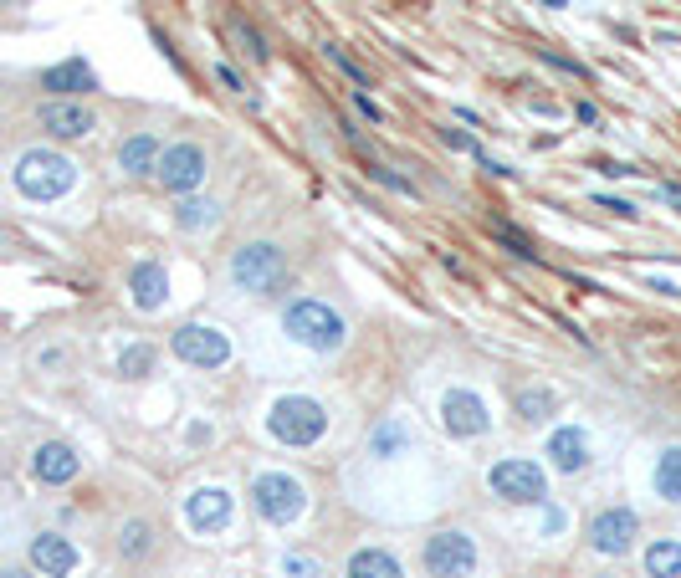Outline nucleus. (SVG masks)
Listing matches in <instances>:
<instances>
[{
    "label": "nucleus",
    "instance_id": "f257e3e1",
    "mask_svg": "<svg viewBox=\"0 0 681 578\" xmlns=\"http://www.w3.org/2000/svg\"><path fill=\"white\" fill-rule=\"evenodd\" d=\"M282 328L303 343V348H313V353H338V348H344V338H349L344 313H338V307H328V302H318V297L287 302Z\"/></svg>",
    "mask_w": 681,
    "mask_h": 578
},
{
    "label": "nucleus",
    "instance_id": "f03ea898",
    "mask_svg": "<svg viewBox=\"0 0 681 578\" xmlns=\"http://www.w3.org/2000/svg\"><path fill=\"white\" fill-rule=\"evenodd\" d=\"M77 185V164L57 149H26L16 159V190L31 200H57Z\"/></svg>",
    "mask_w": 681,
    "mask_h": 578
},
{
    "label": "nucleus",
    "instance_id": "7ed1b4c3",
    "mask_svg": "<svg viewBox=\"0 0 681 578\" xmlns=\"http://www.w3.org/2000/svg\"><path fill=\"white\" fill-rule=\"evenodd\" d=\"M267 430H272V440H282V446H313V440H323V430H328V410L308 394H287V399L272 405Z\"/></svg>",
    "mask_w": 681,
    "mask_h": 578
},
{
    "label": "nucleus",
    "instance_id": "20e7f679",
    "mask_svg": "<svg viewBox=\"0 0 681 578\" xmlns=\"http://www.w3.org/2000/svg\"><path fill=\"white\" fill-rule=\"evenodd\" d=\"M231 277H236V287H246V292L272 297V292L287 287V256H282L272 241H251V246H241V251L231 256Z\"/></svg>",
    "mask_w": 681,
    "mask_h": 578
},
{
    "label": "nucleus",
    "instance_id": "39448f33",
    "mask_svg": "<svg viewBox=\"0 0 681 578\" xmlns=\"http://www.w3.org/2000/svg\"><path fill=\"white\" fill-rule=\"evenodd\" d=\"M251 507H257L267 522L287 527V522H297V517H303V507H308V492H303V481H297V476H287V471H262L257 481H251Z\"/></svg>",
    "mask_w": 681,
    "mask_h": 578
},
{
    "label": "nucleus",
    "instance_id": "423d86ee",
    "mask_svg": "<svg viewBox=\"0 0 681 578\" xmlns=\"http://www.w3.org/2000/svg\"><path fill=\"white\" fill-rule=\"evenodd\" d=\"M487 486L502 497V502H513V507H528V502H548V476L543 466L533 461H518V456H507L487 471Z\"/></svg>",
    "mask_w": 681,
    "mask_h": 578
},
{
    "label": "nucleus",
    "instance_id": "0eeeda50",
    "mask_svg": "<svg viewBox=\"0 0 681 578\" xmlns=\"http://www.w3.org/2000/svg\"><path fill=\"white\" fill-rule=\"evenodd\" d=\"M477 568V548L466 532H436V538H425V573L431 578H466Z\"/></svg>",
    "mask_w": 681,
    "mask_h": 578
},
{
    "label": "nucleus",
    "instance_id": "6e6552de",
    "mask_svg": "<svg viewBox=\"0 0 681 578\" xmlns=\"http://www.w3.org/2000/svg\"><path fill=\"white\" fill-rule=\"evenodd\" d=\"M154 180L169 190V195H190L205 185V149L200 144H169L164 159H159V174Z\"/></svg>",
    "mask_w": 681,
    "mask_h": 578
},
{
    "label": "nucleus",
    "instance_id": "1a4fd4ad",
    "mask_svg": "<svg viewBox=\"0 0 681 578\" xmlns=\"http://www.w3.org/2000/svg\"><path fill=\"white\" fill-rule=\"evenodd\" d=\"M175 353L190 364V369H221L231 359V343L221 328H205V323H185L175 328Z\"/></svg>",
    "mask_w": 681,
    "mask_h": 578
},
{
    "label": "nucleus",
    "instance_id": "9d476101",
    "mask_svg": "<svg viewBox=\"0 0 681 578\" xmlns=\"http://www.w3.org/2000/svg\"><path fill=\"white\" fill-rule=\"evenodd\" d=\"M635 532H641V522H635L630 507H605L589 522V548L605 553V558H620V553L635 548Z\"/></svg>",
    "mask_w": 681,
    "mask_h": 578
},
{
    "label": "nucleus",
    "instance_id": "9b49d317",
    "mask_svg": "<svg viewBox=\"0 0 681 578\" xmlns=\"http://www.w3.org/2000/svg\"><path fill=\"white\" fill-rule=\"evenodd\" d=\"M441 425H446L456 440H472V435H482V430L492 425V415H487V405H482L472 389H446V399H441Z\"/></svg>",
    "mask_w": 681,
    "mask_h": 578
},
{
    "label": "nucleus",
    "instance_id": "f8f14e48",
    "mask_svg": "<svg viewBox=\"0 0 681 578\" xmlns=\"http://www.w3.org/2000/svg\"><path fill=\"white\" fill-rule=\"evenodd\" d=\"M41 128L52 133V139H88V133L98 128V118L82 108V103H67V98H52V103H41L36 108Z\"/></svg>",
    "mask_w": 681,
    "mask_h": 578
},
{
    "label": "nucleus",
    "instance_id": "ddd939ff",
    "mask_svg": "<svg viewBox=\"0 0 681 578\" xmlns=\"http://www.w3.org/2000/svg\"><path fill=\"white\" fill-rule=\"evenodd\" d=\"M26 553H31V568H36L41 578H67V573L77 568V548L62 538V532H36Z\"/></svg>",
    "mask_w": 681,
    "mask_h": 578
},
{
    "label": "nucleus",
    "instance_id": "4468645a",
    "mask_svg": "<svg viewBox=\"0 0 681 578\" xmlns=\"http://www.w3.org/2000/svg\"><path fill=\"white\" fill-rule=\"evenodd\" d=\"M185 522L195 532H221L231 522V492H221V486H200L195 497H185Z\"/></svg>",
    "mask_w": 681,
    "mask_h": 578
},
{
    "label": "nucleus",
    "instance_id": "2eb2a0df",
    "mask_svg": "<svg viewBox=\"0 0 681 578\" xmlns=\"http://www.w3.org/2000/svg\"><path fill=\"white\" fill-rule=\"evenodd\" d=\"M77 451L67 446V440H47V446H36V456H31V471L47 481V486H67L72 476H77Z\"/></svg>",
    "mask_w": 681,
    "mask_h": 578
},
{
    "label": "nucleus",
    "instance_id": "dca6fc26",
    "mask_svg": "<svg viewBox=\"0 0 681 578\" xmlns=\"http://www.w3.org/2000/svg\"><path fill=\"white\" fill-rule=\"evenodd\" d=\"M129 292H134V307L139 313H159V307L169 302V277L159 261H139L129 272Z\"/></svg>",
    "mask_w": 681,
    "mask_h": 578
},
{
    "label": "nucleus",
    "instance_id": "f3484780",
    "mask_svg": "<svg viewBox=\"0 0 681 578\" xmlns=\"http://www.w3.org/2000/svg\"><path fill=\"white\" fill-rule=\"evenodd\" d=\"M548 461H553V471L579 476V471L589 466V440H584V430H574V425L553 430V435H548Z\"/></svg>",
    "mask_w": 681,
    "mask_h": 578
},
{
    "label": "nucleus",
    "instance_id": "a211bd4d",
    "mask_svg": "<svg viewBox=\"0 0 681 578\" xmlns=\"http://www.w3.org/2000/svg\"><path fill=\"white\" fill-rule=\"evenodd\" d=\"M41 87H52V93H93L98 72L82 62V57H72V62H57V67L41 72Z\"/></svg>",
    "mask_w": 681,
    "mask_h": 578
},
{
    "label": "nucleus",
    "instance_id": "6ab92c4d",
    "mask_svg": "<svg viewBox=\"0 0 681 578\" xmlns=\"http://www.w3.org/2000/svg\"><path fill=\"white\" fill-rule=\"evenodd\" d=\"M159 159H164V149H159L154 133H134V139L118 144V164L129 174H159Z\"/></svg>",
    "mask_w": 681,
    "mask_h": 578
},
{
    "label": "nucleus",
    "instance_id": "aec40b11",
    "mask_svg": "<svg viewBox=\"0 0 681 578\" xmlns=\"http://www.w3.org/2000/svg\"><path fill=\"white\" fill-rule=\"evenodd\" d=\"M344 578H405V568H400V558L385 553V548H359V553L349 558Z\"/></svg>",
    "mask_w": 681,
    "mask_h": 578
},
{
    "label": "nucleus",
    "instance_id": "412c9836",
    "mask_svg": "<svg viewBox=\"0 0 681 578\" xmlns=\"http://www.w3.org/2000/svg\"><path fill=\"white\" fill-rule=\"evenodd\" d=\"M405 446H410V430H405L400 420H379V425L369 430V456H379V461L400 456Z\"/></svg>",
    "mask_w": 681,
    "mask_h": 578
},
{
    "label": "nucleus",
    "instance_id": "4be33fe9",
    "mask_svg": "<svg viewBox=\"0 0 681 578\" xmlns=\"http://www.w3.org/2000/svg\"><path fill=\"white\" fill-rule=\"evenodd\" d=\"M646 573L651 578H681V543L676 538H656L646 548Z\"/></svg>",
    "mask_w": 681,
    "mask_h": 578
},
{
    "label": "nucleus",
    "instance_id": "5701e85b",
    "mask_svg": "<svg viewBox=\"0 0 681 578\" xmlns=\"http://www.w3.org/2000/svg\"><path fill=\"white\" fill-rule=\"evenodd\" d=\"M656 497L681 502V446H671V451L656 461Z\"/></svg>",
    "mask_w": 681,
    "mask_h": 578
},
{
    "label": "nucleus",
    "instance_id": "b1692460",
    "mask_svg": "<svg viewBox=\"0 0 681 578\" xmlns=\"http://www.w3.org/2000/svg\"><path fill=\"white\" fill-rule=\"evenodd\" d=\"M553 410H559V399H553V389H518V415L528 425H543Z\"/></svg>",
    "mask_w": 681,
    "mask_h": 578
},
{
    "label": "nucleus",
    "instance_id": "393cba45",
    "mask_svg": "<svg viewBox=\"0 0 681 578\" xmlns=\"http://www.w3.org/2000/svg\"><path fill=\"white\" fill-rule=\"evenodd\" d=\"M149 548H154V527L149 522H129V527L118 532V553L123 558H144Z\"/></svg>",
    "mask_w": 681,
    "mask_h": 578
},
{
    "label": "nucleus",
    "instance_id": "a878e982",
    "mask_svg": "<svg viewBox=\"0 0 681 578\" xmlns=\"http://www.w3.org/2000/svg\"><path fill=\"white\" fill-rule=\"evenodd\" d=\"M175 226H180V231H200V226H216V205H210V200H185V205L175 210Z\"/></svg>",
    "mask_w": 681,
    "mask_h": 578
},
{
    "label": "nucleus",
    "instance_id": "bb28decb",
    "mask_svg": "<svg viewBox=\"0 0 681 578\" xmlns=\"http://www.w3.org/2000/svg\"><path fill=\"white\" fill-rule=\"evenodd\" d=\"M154 369V348L149 343H134V348H123V359H118V374H129V379H144Z\"/></svg>",
    "mask_w": 681,
    "mask_h": 578
},
{
    "label": "nucleus",
    "instance_id": "cd10ccee",
    "mask_svg": "<svg viewBox=\"0 0 681 578\" xmlns=\"http://www.w3.org/2000/svg\"><path fill=\"white\" fill-rule=\"evenodd\" d=\"M492 241H502L507 251H513V256H523V261H538L533 241H528L523 231H513V226H502V220H497V226H492Z\"/></svg>",
    "mask_w": 681,
    "mask_h": 578
},
{
    "label": "nucleus",
    "instance_id": "c85d7f7f",
    "mask_svg": "<svg viewBox=\"0 0 681 578\" xmlns=\"http://www.w3.org/2000/svg\"><path fill=\"white\" fill-rule=\"evenodd\" d=\"M369 174H374L379 185H390V190H400V195H415V185H410V180H400V174H395V169H385V164H369Z\"/></svg>",
    "mask_w": 681,
    "mask_h": 578
},
{
    "label": "nucleus",
    "instance_id": "c756f323",
    "mask_svg": "<svg viewBox=\"0 0 681 578\" xmlns=\"http://www.w3.org/2000/svg\"><path fill=\"white\" fill-rule=\"evenodd\" d=\"M441 144H446V149H456V154H477L472 133H461V128H441Z\"/></svg>",
    "mask_w": 681,
    "mask_h": 578
},
{
    "label": "nucleus",
    "instance_id": "7c9ffc66",
    "mask_svg": "<svg viewBox=\"0 0 681 578\" xmlns=\"http://www.w3.org/2000/svg\"><path fill=\"white\" fill-rule=\"evenodd\" d=\"M328 57H333V62H338V67H344V72H349V77H354V82H359V87H369V77H364V67H359V62H354V57H349V52H344V47H328Z\"/></svg>",
    "mask_w": 681,
    "mask_h": 578
},
{
    "label": "nucleus",
    "instance_id": "2f4dec72",
    "mask_svg": "<svg viewBox=\"0 0 681 578\" xmlns=\"http://www.w3.org/2000/svg\"><path fill=\"white\" fill-rule=\"evenodd\" d=\"M231 31H236V36H241V41H246V47H251V57H257V62H262V57H267V47H262V36H257V31H251V26H246V21H231Z\"/></svg>",
    "mask_w": 681,
    "mask_h": 578
},
{
    "label": "nucleus",
    "instance_id": "473e14b6",
    "mask_svg": "<svg viewBox=\"0 0 681 578\" xmlns=\"http://www.w3.org/2000/svg\"><path fill=\"white\" fill-rule=\"evenodd\" d=\"M538 57H543V62H553V67H564V72H574L579 82H589V72H584L574 57H559V52H548V47H538Z\"/></svg>",
    "mask_w": 681,
    "mask_h": 578
},
{
    "label": "nucleus",
    "instance_id": "72a5a7b5",
    "mask_svg": "<svg viewBox=\"0 0 681 578\" xmlns=\"http://www.w3.org/2000/svg\"><path fill=\"white\" fill-rule=\"evenodd\" d=\"M594 205H600V210H615V215H625V220H635V205H630V200H615V195H600V200H594Z\"/></svg>",
    "mask_w": 681,
    "mask_h": 578
},
{
    "label": "nucleus",
    "instance_id": "f704fd0d",
    "mask_svg": "<svg viewBox=\"0 0 681 578\" xmlns=\"http://www.w3.org/2000/svg\"><path fill=\"white\" fill-rule=\"evenodd\" d=\"M282 568H287V573H297V578H318V563H313V558H287Z\"/></svg>",
    "mask_w": 681,
    "mask_h": 578
},
{
    "label": "nucleus",
    "instance_id": "c9c22d12",
    "mask_svg": "<svg viewBox=\"0 0 681 578\" xmlns=\"http://www.w3.org/2000/svg\"><path fill=\"white\" fill-rule=\"evenodd\" d=\"M354 103H359V113H364L369 123H379V118H385V113H379V108H374V98H369V93H359Z\"/></svg>",
    "mask_w": 681,
    "mask_h": 578
},
{
    "label": "nucleus",
    "instance_id": "e433bc0d",
    "mask_svg": "<svg viewBox=\"0 0 681 578\" xmlns=\"http://www.w3.org/2000/svg\"><path fill=\"white\" fill-rule=\"evenodd\" d=\"M574 118H579V123H594L600 113H594V103H579V108H574Z\"/></svg>",
    "mask_w": 681,
    "mask_h": 578
},
{
    "label": "nucleus",
    "instance_id": "4c0bfd02",
    "mask_svg": "<svg viewBox=\"0 0 681 578\" xmlns=\"http://www.w3.org/2000/svg\"><path fill=\"white\" fill-rule=\"evenodd\" d=\"M0 578H31V573H21V568H6V573H0Z\"/></svg>",
    "mask_w": 681,
    "mask_h": 578
},
{
    "label": "nucleus",
    "instance_id": "58836bf2",
    "mask_svg": "<svg viewBox=\"0 0 681 578\" xmlns=\"http://www.w3.org/2000/svg\"><path fill=\"white\" fill-rule=\"evenodd\" d=\"M594 578H615V573H594Z\"/></svg>",
    "mask_w": 681,
    "mask_h": 578
}]
</instances>
